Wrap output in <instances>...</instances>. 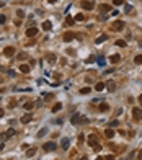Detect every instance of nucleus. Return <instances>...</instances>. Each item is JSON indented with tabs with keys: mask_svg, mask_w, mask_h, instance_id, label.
I'll return each mask as SVG.
<instances>
[{
	"mask_svg": "<svg viewBox=\"0 0 142 160\" xmlns=\"http://www.w3.org/2000/svg\"><path fill=\"white\" fill-rule=\"evenodd\" d=\"M70 123L73 124V126H77V124H80V123H83V124H87L88 123V119L87 118H82L78 113L77 114H72V118H70Z\"/></svg>",
	"mask_w": 142,
	"mask_h": 160,
	"instance_id": "obj_1",
	"label": "nucleus"
},
{
	"mask_svg": "<svg viewBox=\"0 0 142 160\" xmlns=\"http://www.w3.org/2000/svg\"><path fill=\"white\" fill-rule=\"evenodd\" d=\"M124 26H126V23H124L123 20H118V21L113 23V30H114V31H123Z\"/></svg>",
	"mask_w": 142,
	"mask_h": 160,
	"instance_id": "obj_2",
	"label": "nucleus"
},
{
	"mask_svg": "<svg viewBox=\"0 0 142 160\" xmlns=\"http://www.w3.org/2000/svg\"><path fill=\"white\" fill-rule=\"evenodd\" d=\"M82 8H85V10H93V8H95V2H92V0H83V2H82Z\"/></svg>",
	"mask_w": 142,
	"mask_h": 160,
	"instance_id": "obj_3",
	"label": "nucleus"
},
{
	"mask_svg": "<svg viewBox=\"0 0 142 160\" xmlns=\"http://www.w3.org/2000/svg\"><path fill=\"white\" fill-rule=\"evenodd\" d=\"M56 147H57V145H56V142H52V140H51V142H46V144L42 145V149H44L46 152H52V150H56Z\"/></svg>",
	"mask_w": 142,
	"mask_h": 160,
	"instance_id": "obj_4",
	"label": "nucleus"
},
{
	"mask_svg": "<svg viewBox=\"0 0 142 160\" xmlns=\"http://www.w3.org/2000/svg\"><path fill=\"white\" fill-rule=\"evenodd\" d=\"M132 118H134L136 121H141L142 119V109L141 108H134V109H132Z\"/></svg>",
	"mask_w": 142,
	"mask_h": 160,
	"instance_id": "obj_5",
	"label": "nucleus"
},
{
	"mask_svg": "<svg viewBox=\"0 0 142 160\" xmlns=\"http://www.w3.org/2000/svg\"><path fill=\"white\" fill-rule=\"evenodd\" d=\"M3 54H5L7 57H12V56L15 54V47H13V46H7V47L3 49Z\"/></svg>",
	"mask_w": 142,
	"mask_h": 160,
	"instance_id": "obj_6",
	"label": "nucleus"
},
{
	"mask_svg": "<svg viewBox=\"0 0 142 160\" xmlns=\"http://www.w3.org/2000/svg\"><path fill=\"white\" fill-rule=\"evenodd\" d=\"M77 36H75V33H72V31H67V33H64V36H62V41H72V39H75Z\"/></svg>",
	"mask_w": 142,
	"mask_h": 160,
	"instance_id": "obj_7",
	"label": "nucleus"
},
{
	"mask_svg": "<svg viewBox=\"0 0 142 160\" xmlns=\"http://www.w3.org/2000/svg\"><path fill=\"white\" fill-rule=\"evenodd\" d=\"M36 34H38V28H28V30H26V36H28V38H33Z\"/></svg>",
	"mask_w": 142,
	"mask_h": 160,
	"instance_id": "obj_8",
	"label": "nucleus"
},
{
	"mask_svg": "<svg viewBox=\"0 0 142 160\" xmlns=\"http://www.w3.org/2000/svg\"><path fill=\"white\" fill-rule=\"evenodd\" d=\"M69 144H70V140L67 139V137H62V140H61V147L65 150V149H69Z\"/></svg>",
	"mask_w": 142,
	"mask_h": 160,
	"instance_id": "obj_9",
	"label": "nucleus"
},
{
	"mask_svg": "<svg viewBox=\"0 0 142 160\" xmlns=\"http://www.w3.org/2000/svg\"><path fill=\"white\" fill-rule=\"evenodd\" d=\"M41 28H42L44 31H49V30L52 28V23H51V21H42V25H41Z\"/></svg>",
	"mask_w": 142,
	"mask_h": 160,
	"instance_id": "obj_10",
	"label": "nucleus"
},
{
	"mask_svg": "<svg viewBox=\"0 0 142 160\" xmlns=\"http://www.w3.org/2000/svg\"><path fill=\"white\" fill-rule=\"evenodd\" d=\"M46 61H47V62H51V64H54V62L57 61V56H56V54H47Z\"/></svg>",
	"mask_w": 142,
	"mask_h": 160,
	"instance_id": "obj_11",
	"label": "nucleus"
},
{
	"mask_svg": "<svg viewBox=\"0 0 142 160\" xmlns=\"http://www.w3.org/2000/svg\"><path fill=\"white\" fill-rule=\"evenodd\" d=\"M20 121H21L23 124H26V123H30V121H31V114H23Z\"/></svg>",
	"mask_w": 142,
	"mask_h": 160,
	"instance_id": "obj_12",
	"label": "nucleus"
},
{
	"mask_svg": "<svg viewBox=\"0 0 142 160\" xmlns=\"http://www.w3.org/2000/svg\"><path fill=\"white\" fill-rule=\"evenodd\" d=\"M105 136H106L108 139H113V136H114V131H113V128H108L106 131H105Z\"/></svg>",
	"mask_w": 142,
	"mask_h": 160,
	"instance_id": "obj_13",
	"label": "nucleus"
},
{
	"mask_svg": "<svg viewBox=\"0 0 142 160\" xmlns=\"http://www.w3.org/2000/svg\"><path fill=\"white\" fill-rule=\"evenodd\" d=\"M20 72L28 74V72H30V65H28V64H21V65H20Z\"/></svg>",
	"mask_w": 142,
	"mask_h": 160,
	"instance_id": "obj_14",
	"label": "nucleus"
},
{
	"mask_svg": "<svg viewBox=\"0 0 142 160\" xmlns=\"http://www.w3.org/2000/svg\"><path fill=\"white\" fill-rule=\"evenodd\" d=\"M109 61H111L113 64H116V62H119V61H121V56H119V54H114V56H111V57H109Z\"/></svg>",
	"mask_w": 142,
	"mask_h": 160,
	"instance_id": "obj_15",
	"label": "nucleus"
},
{
	"mask_svg": "<svg viewBox=\"0 0 142 160\" xmlns=\"http://www.w3.org/2000/svg\"><path fill=\"white\" fill-rule=\"evenodd\" d=\"M105 87H106V85H105L103 82H98V83L95 85V90H96V92H101V90H105Z\"/></svg>",
	"mask_w": 142,
	"mask_h": 160,
	"instance_id": "obj_16",
	"label": "nucleus"
},
{
	"mask_svg": "<svg viewBox=\"0 0 142 160\" xmlns=\"http://www.w3.org/2000/svg\"><path fill=\"white\" fill-rule=\"evenodd\" d=\"M87 142H88V145H95L96 144V136H90L87 139Z\"/></svg>",
	"mask_w": 142,
	"mask_h": 160,
	"instance_id": "obj_17",
	"label": "nucleus"
},
{
	"mask_svg": "<svg viewBox=\"0 0 142 160\" xmlns=\"http://www.w3.org/2000/svg\"><path fill=\"white\" fill-rule=\"evenodd\" d=\"M98 109H100V111H101V113H106L108 109H109V106H108V103H101V105H100V108H98Z\"/></svg>",
	"mask_w": 142,
	"mask_h": 160,
	"instance_id": "obj_18",
	"label": "nucleus"
},
{
	"mask_svg": "<svg viewBox=\"0 0 142 160\" xmlns=\"http://www.w3.org/2000/svg\"><path fill=\"white\" fill-rule=\"evenodd\" d=\"M108 39V34H103V36H98L96 38V44H101L103 41H106Z\"/></svg>",
	"mask_w": 142,
	"mask_h": 160,
	"instance_id": "obj_19",
	"label": "nucleus"
},
{
	"mask_svg": "<svg viewBox=\"0 0 142 160\" xmlns=\"http://www.w3.org/2000/svg\"><path fill=\"white\" fill-rule=\"evenodd\" d=\"M100 10H101V13H103V12H109V10H111V7L106 5V3H101V5H100Z\"/></svg>",
	"mask_w": 142,
	"mask_h": 160,
	"instance_id": "obj_20",
	"label": "nucleus"
},
{
	"mask_svg": "<svg viewBox=\"0 0 142 160\" xmlns=\"http://www.w3.org/2000/svg\"><path fill=\"white\" fill-rule=\"evenodd\" d=\"M33 105H35V103H33V101H26V103H25V109H28V111H31V109H33V108H35V106H33Z\"/></svg>",
	"mask_w": 142,
	"mask_h": 160,
	"instance_id": "obj_21",
	"label": "nucleus"
},
{
	"mask_svg": "<svg viewBox=\"0 0 142 160\" xmlns=\"http://www.w3.org/2000/svg\"><path fill=\"white\" fill-rule=\"evenodd\" d=\"M61 108H62V103H56V105L52 106V113H57V111H61Z\"/></svg>",
	"mask_w": 142,
	"mask_h": 160,
	"instance_id": "obj_22",
	"label": "nucleus"
},
{
	"mask_svg": "<svg viewBox=\"0 0 142 160\" xmlns=\"http://www.w3.org/2000/svg\"><path fill=\"white\" fill-rule=\"evenodd\" d=\"M90 92H92V88H90V87H85V88L80 90V95H88Z\"/></svg>",
	"mask_w": 142,
	"mask_h": 160,
	"instance_id": "obj_23",
	"label": "nucleus"
},
{
	"mask_svg": "<svg viewBox=\"0 0 142 160\" xmlns=\"http://www.w3.org/2000/svg\"><path fill=\"white\" fill-rule=\"evenodd\" d=\"M106 88L109 90V92H114V88H116V83H114V82H109V83L106 85Z\"/></svg>",
	"mask_w": 142,
	"mask_h": 160,
	"instance_id": "obj_24",
	"label": "nucleus"
},
{
	"mask_svg": "<svg viewBox=\"0 0 142 160\" xmlns=\"http://www.w3.org/2000/svg\"><path fill=\"white\" fill-rule=\"evenodd\" d=\"M46 134H47V128H42L39 132H38V137H44Z\"/></svg>",
	"mask_w": 142,
	"mask_h": 160,
	"instance_id": "obj_25",
	"label": "nucleus"
},
{
	"mask_svg": "<svg viewBox=\"0 0 142 160\" xmlns=\"http://www.w3.org/2000/svg\"><path fill=\"white\" fill-rule=\"evenodd\" d=\"M35 154H36V149H35V147H33V149H28V150H26V157H33Z\"/></svg>",
	"mask_w": 142,
	"mask_h": 160,
	"instance_id": "obj_26",
	"label": "nucleus"
},
{
	"mask_svg": "<svg viewBox=\"0 0 142 160\" xmlns=\"http://www.w3.org/2000/svg\"><path fill=\"white\" fill-rule=\"evenodd\" d=\"M96 62H98V65H100V67H105V64H106L105 57H98V59H96Z\"/></svg>",
	"mask_w": 142,
	"mask_h": 160,
	"instance_id": "obj_27",
	"label": "nucleus"
},
{
	"mask_svg": "<svg viewBox=\"0 0 142 160\" xmlns=\"http://www.w3.org/2000/svg\"><path fill=\"white\" fill-rule=\"evenodd\" d=\"M73 21H75V20H73V18H72V16H69V15H67V16H65V23H67V25H69V26H72V25H73Z\"/></svg>",
	"mask_w": 142,
	"mask_h": 160,
	"instance_id": "obj_28",
	"label": "nucleus"
},
{
	"mask_svg": "<svg viewBox=\"0 0 142 160\" xmlns=\"http://www.w3.org/2000/svg\"><path fill=\"white\" fill-rule=\"evenodd\" d=\"M75 20H77V21H83V20H85V15H82V13H77V15H75Z\"/></svg>",
	"mask_w": 142,
	"mask_h": 160,
	"instance_id": "obj_29",
	"label": "nucleus"
},
{
	"mask_svg": "<svg viewBox=\"0 0 142 160\" xmlns=\"http://www.w3.org/2000/svg\"><path fill=\"white\" fill-rule=\"evenodd\" d=\"M8 137H10V136H8L7 132H2V134H0V142H3V140H7Z\"/></svg>",
	"mask_w": 142,
	"mask_h": 160,
	"instance_id": "obj_30",
	"label": "nucleus"
},
{
	"mask_svg": "<svg viewBox=\"0 0 142 160\" xmlns=\"http://www.w3.org/2000/svg\"><path fill=\"white\" fill-rule=\"evenodd\" d=\"M116 44H118L119 47H126V41H123V39H118V41H116Z\"/></svg>",
	"mask_w": 142,
	"mask_h": 160,
	"instance_id": "obj_31",
	"label": "nucleus"
},
{
	"mask_svg": "<svg viewBox=\"0 0 142 160\" xmlns=\"http://www.w3.org/2000/svg\"><path fill=\"white\" fill-rule=\"evenodd\" d=\"M134 62L136 64H142V56H136L134 57Z\"/></svg>",
	"mask_w": 142,
	"mask_h": 160,
	"instance_id": "obj_32",
	"label": "nucleus"
},
{
	"mask_svg": "<svg viewBox=\"0 0 142 160\" xmlns=\"http://www.w3.org/2000/svg\"><path fill=\"white\" fill-rule=\"evenodd\" d=\"M93 150H95V152H100V150H101V145H100V144L96 142V144L93 145Z\"/></svg>",
	"mask_w": 142,
	"mask_h": 160,
	"instance_id": "obj_33",
	"label": "nucleus"
},
{
	"mask_svg": "<svg viewBox=\"0 0 142 160\" xmlns=\"http://www.w3.org/2000/svg\"><path fill=\"white\" fill-rule=\"evenodd\" d=\"M16 15H18L20 18H23V16H25V12H23V10H16Z\"/></svg>",
	"mask_w": 142,
	"mask_h": 160,
	"instance_id": "obj_34",
	"label": "nucleus"
},
{
	"mask_svg": "<svg viewBox=\"0 0 142 160\" xmlns=\"http://www.w3.org/2000/svg\"><path fill=\"white\" fill-rule=\"evenodd\" d=\"M118 124H119V121H118V119H114V121H111V124H109V126H111V128H116Z\"/></svg>",
	"mask_w": 142,
	"mask_h": 160,
	"instance_id": "obj_35",
	"label": "nucleus"
},
{
	"mask_svg": "<svg viewBox=\"0 0 142 160\" xmlns=\"http://www.w3.org/2000/svg\"><path fill=\"white\" fill-rule=\"evenodd\" d=\"M18 59H20V61H25V59H26V54H25V52H23V54H18Z\"/></svg>",
	"mask_w": 142,
	"mask_h": 160,
	"instance_id": "obj_36",
	"label": "nucleus"
},
{
	"mask_svg": "<svg viewBox=\"0 0 142 160\" xmlns=\"http://www.w3.org/2000/svg\"><path fill=\"white\" fill-rule=\"evenodd\" d=\"M113 3H114V5H123L124 0H113Z\"/></svg>",
	"mask_w": 142,
	"mask_h": 160,
	"instance_id": "obj_37",
	"label": "nucleus"
},
{
	"mask_svg": "<svg viewBox=\"0 0 142 160\" xmlns=\"http://www.w3.org/2000/svg\"><path fill=\"white\" fill-rule=\"evenodd\" d=\"M7 134H8V136H10V137H12V136H13V134H15V129H8V131H7Z\"/></svg>",
	"mask_w": 142,
	"mask_h": 160,
	"instance_id": "obj_38",
	"label": "nucleus"
},
{
	"mask_svg": "<svg viewBox=\"0 0 142 160\" xmlns=\"http://www.w3.org/2000/svg\"><path fill=\"white\" fill-rule=\"evenodd\" d=\"M5 21H7V18H5V16H3V15H0V25H3V23H5Z\"/></svg>",
	"mask_w": 142,
	"mask_h": 160,
	"instance_id": "obj_39",
	"label": "nucleus"
},
{
	"mask_svg": "<svg viewBox=\"0 0 142 160\" xmlns=\"http://www.w3.org/2000/svg\"><path fill=\"white\" fill-rule=\"evenodd\" d=\"M105 160H114V155H113V154H109V155L105 157Z\"/></svg>",
	"mask_w": 142,
	"mask_h": 160,
	"instance_id": "obj_40",
	"label": "nucleus"
},
{
	"mask_svg": "<svg viewBox=\"0 0 142 160\" xmlns=\"http://www.w3.org/2000/svg\"><path fill=\"white\" fill-rule=\"evenodd\" d=\"M52 93H47V95H46V98H44V100H46V101H49V100H51V98H52Z\"/></svg>",
	"mask_w": 142,
	"mask_h": 160,
	"instance_id": "obj_41",
	"label": "nucleus"
},
{
	"mask_svg": "<svg viewBox=\"0 0 142 160\" xmlns=\"http://www.w3.org/2000/svg\"><path fill=\"white\" fill-rule=\"evenodd\" d=\"M126 12H127V13L132 12V5H126Z\"/></svg>",
	"mask_w": 142,
	"mask_h": 160,
	"instance_id": "obj_42",
	"label": "nucleus"
},
{
	"mask_svg": "<svg viewBox=\"0 0 142 160\" xmlns=\"http://www.w3.org/2000/svg\"><path fill=\"white\" fill-rule=\"evenodd\" d=\"M93 61H95V56H90V57L87 59V62H93Z\"/></svg>",
	"mask_w": 142,
	"mask_h": 160,
	"instance_id": "obj_43",
	"label": "nucleus"
},
{
	"mask_svg": "<svg viewBox=\"0 0 142 160\" xmlns=\"http://www.w3.org/2000/svg\"><path fill=\"white\" fill-rule=\"evenodd\" d=\"M137 157H139V160H142V150H139V152H137Z\"/></svg>",
	"mask_w": 142,
	"mask_h": 160,
	"instance_id": "obj_44",
	"label": "nucleus"
},
{
	"mask_svg": "<svg viewBox=\"0 0 142 160\" xmlns=\"http://www.w3.org/2000/svg\"><path fill=\"white\" fill-rule=\"evenodd\" d=\"M3 113H5V111H3V109H2V108H0V118H2V116H3Z\"/></svg>",
	"mask_w": 142,
	"mask_h": 160,
	"instance_id": "obj_45",
	"label": "nucleus"
},
{
	"mask_svg": "<svg viewBox=\"0 0 142 160\" xmlns=\"http://www.w3.org/2000/svg\"><path fill=\"white\" fill-rule=\"evenodd\" d=\"M56 2H57V0H49V3H56Z\"/></svg>",
	"mask_w": 142,
	"mask_h": 160,
	"instance_id": "obj_46",
	"label": "nucleus"
},
{
	"mask_svg": "<svg viewBox=\"0 0 142 160\" xmlns=\"http://www.w3.org/2000/svg\"><path fill=\"white\" fill-rule=\"evenodd\" d=\"M80 160H88V157H82V159H80Z\"/></svg>",
	"mask_w": 142,
	"mask_h": 160,
	"instance_id": "obj_47",
	"label": "nucleus"
},
{
	"mask_svg": "<svg viewBox=\"0 0 142 160\" xmlns=\"http://www.w3.org/2000/svg\"><path fill=\"white\" fill-rule=\"evenodd\" d=\"M3 5H5V3H3V2H0V8H2V7H3Z\"/></svg>",
	"mask_w": 142,
	"mask_h": 160,
	"instance_id": "obj_48",
	"label": "nucleus"
},
{
	"mask_svg": "<svg viewBox=\"0 0 142 160\" xmlns=\"http://www.w3.org/2000/svg\"><path fill=\"white\" fill-rule=\"evenodd\" d=\"M139 101H141V103H142V95H141V96H139Z\"/></svg>",
	"mask_w": 142,
	"mask_h": 160,
	"instance_id": "obj_49",
	"label": "nucleus"
},
{
	"mask_svg": "<svg viewBox=\"0 0 142 160\" xmlns=\"http://www.w3.org/2000/svg\"><path fill=\"white\" fill-rule=\"evenodd\" d=\"M121 160H131V159H129V157H127V159H121Z\"/></svg>",
	"mask_w": 142,
	"mask_h": 160,
	"instance_id": "obj_50",
	"label": "nucleus"
},
{
	"mask_svg": "<svg viewBox=\"0 0 142 160\" xmlns=\"http://www.w3.org/2000/svg\"><path fill=\"white\" fill-rule=\"evenodd\" d=\"M2 149H3V145H2V144H0V150H2Z\"/></svg>",
	"mask_w": 142,
	"mask_h": 160,
	"instance_id": "obj_51",
	"label": "nucleus"
},
{
	"mask_svg": "<svg viewBox=\"0 0 142 160\" xmlns=\"http://www.w3.org/2000/svg\"><path fill=\"white\" fill-rule=\"evenodd\" d=\"M96 160H103V159H96Z\"/></svg>",
	"mask_w": 142,
	"mask_h": 160,
	"instance_id": "obj_52",
	"label": "nucleus"
}]
</instances>
